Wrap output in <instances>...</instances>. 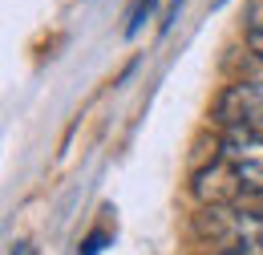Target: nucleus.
I'll list each match as a JSON object with an SVG mask.
<instances>
[{"label":"nucleus","mask_w":263,"mask_h":255,"mask_svg":"<svg viewBox=\"0 0 263 255\" xmlns=\"http://www.w3.org/2000/svg\"><path fill=\"white\" fill-rule=\"evenodd\" d=\"M198 231L223 243V251L263 255V215L247 207H206L198 215Z\"/></svg>","instance_id":"nucleus-1"},{"label":"nucleus","mask_w":263,"mask_h":255,"mask_svg":"<svg viewBox=\"0 0 263 255\" xmlns=\"http://www.w3.org/2000/svg\"><path fill=\"white\" fill-rule=\"evenodd\" d=\"M219 158L235 170L243 191H263V134L259 130H247V126L223 130Z\"/></svg>","instance_id":"nucleus-2"},{"label":"nucleus","mask_w":263,"mask_h":255,"mask_svg":"<svg viewBox=\"0 0 263 255\" xmlns=\"http://www.w3.org/2000/svg\"><path fill=\"white\" fill-rule=\"evenodd\" d=\"M195 194L206 203V207H235L239 194H247V191H243V183L235 178V170L219 158L215 166H206V170L195 178Z\"/></svg>","instance_id":"nucleus-3"},{"label":"nucleus","mask_w":263,"mask_h":255,"mask_svg":"<svg viewBox=\"0 0 263 255\" xmlns=\"http://www.w3.org/2000/svg\"><path fill=\"white\" fill-rule=\"evenodd\" d=\"M247 49L255 57H263V0L247 4Z\"/></svg>","instance_id":"nucleus-4"},{"label":"nucleus","mask_w":263,"mask_h":255,"mask_svg":"<svg viewBox=\"0 0 263 255\" xmlns=\"http://www.w3.org/2000/svg\"><path fill=\"white\" fill-rule=\"evenodd\" d=\"M154 4L158 0H134V8H130V21H126V37H134V32L142 29V21L154 12Z\"/></svg>","instance_id":"nucleus-5"},{"label":"nucleus","mask_w":263,"mask_h":255,"mask_svg":"<svg viewBox=\"0 0 263 255\" xmlns=\"http://www.w3.org/2000/svg\"><path fill=\"white\" fill-rule=\"evenodd\" d=\"M182 4H186V0H170V8H166V16H162V29H158L162 37H166L170 29H174V21H178V12H182Z\"/></svg>","instance_id":"nucleus-6"},{"label":"nucleus","mask_w":263,"mask_h":255,"mask_svg":"<svg viewBox=\"0 0 263 255\" xmlns=\"http://www.w3.org/2000/svg\"><path fill=\"white\" fill-rule=\"evenodd\" d=\"M247 85H251V89H255V97L263 101V57H259V65L251 69V77H247Z\"/></svg>","instance_id":"nucleus-7"},{"label":"nucleus","mask_w":263,"mask_h":255,"mask_svg":"<svg viewBox=\"0 0 263 255\" xmlns=\"http://www.w3.org/2000/svg\"><path fill=\"white\" fill-rule=\"evenodd\" d=\"M101 243H105V235H89V239H85V255H98Z\"/></svg>","instance_id":"nucleus-8"},{"label":"nucleus","mask_w":263,"mask_h":255,"mask_svg":"<svg viewBox=\"0 0 263 255\" xmlns=\"http://www.w3.org/2000/svg\"><path fill=\"white\" fill-rule=\"evenodd\" d=\"M12 255H36V247L29 239H21V243H12Z\"/></svg>","instance_id":"nucleus-9"},{"label":"nucleus","mask_w":263,"mask_h":255,"mask_svg":"<svg viewBox=\"0 0 263 255\" xmlns=\"http://www.w3.org/2000/svg\"><path fill=\"white\" fill-rule=\"evenodd\" d=\"M211 255H239V251H211Z\"/></svg>","instance_id":"nucleus-10"}]
</instances>
